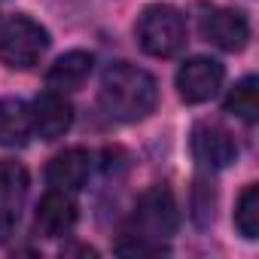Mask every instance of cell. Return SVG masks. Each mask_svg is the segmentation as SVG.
Returning a JSON list of instances; mask_svg holds the SVG:
<instances>
[{
    "mask_svg": "<svg viewBox=\"0 0 259 259\" xmlns=\"http://www.w3.org/2000/svg\"><path fill=\"white\" fill-rule=\"evenodd\" d=\"M177 223H180V213H177L174 192L165 183H156L147 192H141L135 204V217H132V232H125V235H138L147 241H165L177 232Z\"/></svg>",
    "mask_w": 259,
    "mask_h": 259,
    "instance_id": "277c9868",
    "label": "cell"
},
{
    "mask_svg": "<svg viewBox=\"0 0 259 259\" xmlns=\"http://www.w3.org/2000/svg\"><path fill=\"white\" fill-rule=\"evenodd\" d=\"M198 34L223 52H241L250 40V22L244 13L229 10V7H201Z\"/></svg>",
    "mask_w": 259,
    "mask_h": 259,
    "instance_id": "5b68a950",
    "label": "cell"
},
{
    "mask_svg": "<svg viewBox=\"0 0 259 259\" xmlns=\"http://www.w3.org/2000/svg\"><path fill=\"white\" fill-rule=\"evenodd\" d=\"M223 79H226V67L217 58L195 55L177 67L174 85L183 104H204L223 89Z\"/></svg>",
    "mask_w": 259,
    "mask_h": 259,
    "instance_id": "8992f818",
    "label": "cell"
},
{
    "mask_svg": "<svg viewBox=\"0 0 259 259\" xmlns=\"http://www.w3.org/2000/svg\"><path fill=\"white\" fill-rule=\"evenodd\" d=\"M46 49L49 31L28 16H13L0 28V61L10 70H31L34 64H40Z\"/></svg>",
    "mask_w": 259,
    "mask_h": 259,
    "instance_id": "3957f363",
    "label": "cell"
},
{
    "mask_svg": "<svg viewBox=\"0 0 259 259\" xmlns=\"http://www.w3.org/2000/svg\"><path fill=\"white\" fill-rule=\"evenodd\" d=\"M95 67V55L85 49H70L64 52L49 70H46V85L52 92H76Z\"/></svg>",
    "mask_w": 259,
    "mask_h": 259,
    "instance_id": "7c38bea8",
    "label": "cell"
},
{
    "mask_svg": "<svg viewBox=\"0 0 259 259\" xmlns=\"http://www.w3.org/2000/svg\"><path fill=\"white\" fill-rule=\"evenodd\" d=\"M31 138V107L19 98H0V147H22Z\"/></svg>",
    "mask_w": 259,
    "mask_h": 259,
    "instance_id": "4fadbf2b",
    "label": "cell"
},
{
    "mask_svg": "<svg viewBox=\"0 0 259 259\" xmlns=\"http://www.w3.org/2000/svg\"><path fill=\"white\" fill-rule=\"evenodd\" d=\"M138 43L153 58H171L186 46V19L171 4H150L135 25Z\"/></svg>",
    "mask_w": 259,
    "mask_h": 259,
    "instance_id": "7a4b0ae2",
    "label": "cell"
},
{
    "mask_svg": "<svg viewBox=\"0 0 259 259\" xmlns=\"http://www.w3.org/2000/svg\"><path fill=\"white\" fill-rule=\"evenodd\" d=\"M98 101L101 110L116 122H141L159 104V82L138 64L116 61L101 73Z\"/></svg>",
    "mask_w": 259,
    "mask_h": 259,
    "instance_id": "6da1fadb",
    "label": "cell"
},
{
    "mask_svg": "<svg viewBox=\"0 0 259 259\" xmlns=\"http://www.w3.org/2000/svg\"><path fill=\"white\" fill-rule=\"evenodd\" d=\"M73 125V104L64 98V92H43L31 104V135L40 141H58Z\"/></svg>",
    "mask_w": 259,
    "mask_h": 259,
    "instance_id": "ba28073f",
    "label": "cell"
},
{
    "mask_svg": "<svg viewBox=\"0 0 259 259\" xmlns=\"http://www.w3.org/2000/svg\"><path fill=\"white\" fill-rule=\"evenodd\" d=\"M25 195H28V171L13 159H0V232H10V226L22 210Z\"/></svg>",
    "mask_w": 259,
    "mask_h": 259,
    "instance_id": "8fae6325",
    "label": "cell"
},
{
    "mask_svg": "<svg viewBox=\"0 0 259 259\" xmlns=\"http://www.w3.org/2000/svg\"><path fill=\"white\" fill-rule=\"evenodd\" d=\"M223 107H226V113H232V116H238L241 122L253 125V122L259 119V79H256V76L238 79V82L229 89Z\"/></svg>",
    "mask_w": 259,
    "mask_h": 259,
    "instance_id": "5bb4252c",
    "label": "cell"
},
{
    "mask_svg": "<svg viewBox=\"0 0 259 259\" xmlns=\"http://www.w3.org/2000/svg\"><path fill=\"white\" fill-rule=\"evenodd\" d=\"M189 150L192 159L210 171H223L238 159V141L220 122H195L189 135Z\"/></svg>",
    "mask_w": 259,
    "mask_h": 259,
    "instance_id": "52a82bcc",
    "label": "cell"
},
{
    "mask_svg": "<svg viewBox=\"0 0 259 259\" xmlns=\"http://www.w3.org/2000/svg\"><path fill=\"white\" fill-rule=\"evenodd\" d=\"M89 174H92V153L82 147L61 150L46 165V183L61 192H79L89 183Z\"/></svg>",
    "mask_w": 259,
    "mask_h": 259,
    "instance_id": "30bf717a",
    "label": "cell"
},
{
    "mask_svg": "<svg viewBox=\"0 0 259 259\" xmlns=\"http://www.w3.org/2000/svg\"><path fill=\"white\" fill-rule=\"evenodd\" d=\"M235 229L247 241H256L259 238V183L244 186V192L238 195V204H235Z\"/></svg>",
    "mask_w": 259,
    "mask_h": 259,
    "instance_id": "9a60e30c",
    "label": "cell"
},
{
    "mask_svg": "<svg viewBox=\"0 0 259 259\" xmlns=\"http://www.w3.org/2000/svg\"><path fill=\"white\" fill-rule=\"evenodd\" d=\"M76 226V201L73 192H61V189H49L40 204H37V217H34V229L43 238H64L70 235Z\"/></svg>",
    "mask_w": 259,
    "mask_h": 259,
    "instance_id": "9c48e42d",
    "label": "cell"
}]
</instances>
